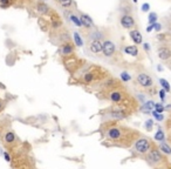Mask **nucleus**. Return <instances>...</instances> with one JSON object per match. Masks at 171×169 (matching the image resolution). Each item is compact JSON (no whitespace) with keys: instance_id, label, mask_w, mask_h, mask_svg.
Wrapping results in <instances>:
<instances>
[{"instance_id":"f257e3e1","label":"nucleus","mask_w":171,"mask_h":169,"mask_svg":"<svg viewBox=\"0 0 171 169\" xmlns=\"http://www.w3.org/2000/svg\"><path fill=\"white\" fill-rule=\"evenodd\" d=\"M101 134L104 145L108 147L131 148L135 141L141 136V133L135 128L125 126L118 121H106L101 125Z\"/></svg>"},{"instance_id":"473e14b6","label":"nucleus","mask_w":171,"mask_h":169,"mask_svg":"<svg viewBox=\"0 0 171 169\" xmlns=\"http://www.w3.org/2000/svg\"><path fill=\"white\" fill-rule=\"evenodd\" d=\"M13 0H0V7L1 8H8L12 5Z\"/></svg>"},{"instance_id":"dca6fc26","label":"nucleus","mask_w":171,"mask_h":169,"mask_svg":"<svg viewBox=\"0 0 171 169\" xmlns=\"http://www.w3.org/2000/svg\"><path fill=\"white\" fill-rule=\"evenodd\" d=\"M55 34H56V38L59 40L60 45L61 44H65V42H71V41H73V38L69 34L68 29L66 28V27H63V26L60 29H58V31H55Z\"/></svg>"},{"instance_id":"9b49d317","label":"nucleus","mask_w":171,"mask_h":169,"mask_svg":"<svg viewBox=\"0 0 171 169\" xmlns=\"http://www.w3.org/2000/svg\"><path fill=\"white\" fill-rule=\"evenodd\" d=\"M75 49H76V46L74 45L73 41L65 42V44H61L59 46V54L62 59L68 58V57H71V55L75 54Z\"/></svg>"},{"instance_id":"a18cd8bd","label":"nucleus","mask_w":171,"mask_h":169,"mask_svg":"<svg viewBox=\"0 0 171 169\" xmlns=\"http://www.w3.org/2000/svg\"><path fill=\"white\" fill-rule=\"evenodd\" d=\"M168 141H169V145L171 146V134H168Z\"/></svg>"},{"instance_id":"6e6552de","label":"nucleus","mask_w":171,"mask_h":169,"mask_svg":"<svg viewBox=\"0 0 171 169\" xmlns=\"http://www.w3.org/2000/svg\"><path fill=\"white\" fill-rule=\"evenodd\" d=\"M117 54V46L112 39H104L103 40V48H102V55L106 59L116 58Z\"/></svg>"},{"instance_id":"c03bdc74","label":"nucleus","mask_w":171,"mask_h":169,"mask_svg":"<svg viewBox=\"0 0 171 169\" xmlns=\"http://www.w3.org/2000/svg\"><path fill=\"white\" fill-rule=\"evenodd\" d=\"M164 108H165V111L166 112H171V104L170 105H168V106H164Z\"/></svg>"},{"instance_id":"1a4fd4ad","label":"nucleus","mask_w":171,"mask_h":169,"mask_svg":"<svg viewBox=\"0 0 171 169\" xmlns=\"http://www.w3.org/2000/svg\"><path fill=\"white\" fill-rule=\"evenodd\" d=\"M62 61H63V64H65L67 70H68L71 74H73V73L84 62V60L79 59L75 54L71 55V57H68V58H63L62 59Z\"/></svg>"},{"instance_id":"4468645a","label":"nucleus","mask_w":171,"mask_h":169,"mask_svg":"<svg viewBox=\"0 0 171 169\" xmlns=\"http://www.w3.org/2000/svg\"><path fill=\"white\" fill-rule=\"evenodd\" d=\"M77 15H79L81 23H82L83 28L90 31V29H93L96 27L94 21H93V19L90 18V15H88V14H86V13H83V12H81V11H77Z\"/></svg>"},{"instance_id":"79ce46f5","label":"nucleus","mask_w":171,"mask_h":169,"mask_svg":"<svg viewBox=\"0 0 171 169\" xmlns=\"http://www.w3.org/2000/svg\"><path fill=\"white\" fill-rule=\"evenodd\" d=\"M145 31H147L148 33H151V32L153 31V23H151V25H149V26L147 27V29H145Z\"/></svg>"},{"instance_id":"cd10ccee","label":"nucleus","mask_w":171,"mask_h":169,"mask_svg":"<svg viewBox=\"0 0 171 169\" xmlns=\"http://www.w3.org/2000/svg\"><path fill=\"white\" fill-rule=\"evenodd\" d=\"M156 21H158V15H157V13H156V12H150L149 15H148V23H149V25L155 23Z\"/></svg>"},{"instance_id":"9d476101","label":"nucleus","mask_w":171,"mask_h":169,"mask_svg":"<svg viewBox=\"0 0 171 169\" xmlns=\"http://www.w3.org/2000/svg\"><path fill=\"white\" fill-rule=\"evenodd\" d=\"M157 55L163 62H170L171 61V44H162L157 48Z\"/></svg>"},{"instance_id":"412c9836","label":"nucleus","mask_w":171,"mask_h":169,"mask_svg":"<svg viewBox=\"0 0 171 169\" xmlns=\"http://www.w3.org/2000/svg\"><path fill=\"white\" fill-rule=\"evenodd\" d=\"M120 13L121 14H131L132 15V12H134V6L132 4H130L128 0H122L121 4H120Z\"/></svg>"},{"instance_id":"2eb2a0df","label":"nucleus","mask_w":171,"mask_h":169,"mask_svg":"<svg viewBox=\"0 0 171 169\" xmlns=\"http://www.w3.org/2000/svg\"><path fill=\"white\" fill-rule=\"evenodd\" d=\"M2 142H4V145L7 147H12L14 146L17 142H18V137H17V134L11 130V129H8L6 130L4 135H2Z\"/></svg>"},{"instance_id":"f3484780","label":"nucleus","mask_w":171,"mask_h":169,"mask_svg":"<svg viewBox=\"0 0 171 169\" xmlns=\"http://www.w3.org/2000/svg\"><path fill=\"white\" fill-rule=\"evenodd\" d=\"M88 51L92 53L93 55H99L102 53V48H103V41L102 40H93L88 42Z\"/></svg>"},{"instance_id":"7ed1b4c3","label":"nucleus","mask_w":171,"mask_h":169,"mask_svg":"<svg viewBox=\"0 0 171 169\" xmlns=\"http://www.w3.org/2000/svg\"><path fill=\"white\" fill-rule=\"evenodd\" d=\"M71 75L76 79L79 83L87 86V87L94 88L97 91L102 85V82L104 81L107 78H109L110 74L103 67L97 66V65L88 64L84 61Z\"/></svg>"},{"instance_id":"f03ea898","label":"nucleus","mask_w":171,"mask_h":169,"mask_svg":"<svg viewBox=\"0 0 171 169\" xmlns=\"http://www.w3.org/2000/svg\"><path fill=\"white\" fill-rule=\"evenodd\" d=\"M97 96L101 100L112 102V105H127L140 109L137 100L127 91L123 82L109 76L97 89Z\"/></svg>"},{"instance_id":"2f4dec72","label":"nucleus","mask_w":171,"mask_h":169,"mask_svg":"<svg viewBox=\"0 0 171 169\" xmlns=\"http://www.w3.org/2000/svg\"><path fill=\"white\" fill-rule=\"evenodd\" d=\"M144 128L147 129L148 132H151L153 128V119H149L144 122Z\"/></svg>"},{"instance_id":"423d86ee","label":"nucleus","mask_w":171,"mask_h":169,"mask_svg":"<svg viewBox=\"0 0 171 169\" xmlns=\"http://www.w3.org/2000/svg\"><path fill=\"white\" fill-rule=\"evenodd\" d=\"M157 145H156V142L151 139H149L147 136H143L141 135L137 140L135 141V143L131 146V153H132V155L135 156V158H144V156L147 155L148 153L150 152L151 149L153 148H157Z\"/></svg>"},{"instance_id":"c756f323","label":"nucleus","mask_w":171,"mask_h":169,"mask_svg":"<svg viewBox=\"0 0 171 169\" xmlns=\"http://www.w3.org/2000/svg\"><path fill=\"white\" fill-rule=\"evenodd\" d=\"M159 83H161V86H162V88L164 89L166 93H169L171 91V88H170V83L166 81L165 79H159Z\"/></svg>"},{"instance_id":"b1692460","label":"nucleus","mask_w":171,"mask_h":169,"mask_svg":"<svg viewBox=\"0 0 171 169\" xmlns=\"http://www.w3.org/2000/svg\"><path fill=\"white\" fill-rule=\"evenodd\" d=\"M55 1H56L61 7L66 8V10H71L73 6H76L74 0H55Z\"/></svg>"},{"instance_id":"5701e85b","label":"nucleus","mask_w":171,"mask_h":169,"mask_svg":"<svg viewBox=\"0 0 171 169\" xmlns=\"http://www.w3.org/2000/svg\"><path fill=\"white\" fill-rule=\"evenodd\" d=\"M153 108H155V101H151V100H150V101H147L140 109H141L142 112H144V114H150Z\"/></svg>"},{"instance_id":"f8f14e48","label":"nucleus","mask_w":171,"mask_h":169,"mask_svg":"<svg viewBox=\"0 0 171 169\" xmlns=\"http://www.w3.org/2000/svg\"><path fill=\"white\" fill-rule=\"evenodd\" d=\"M84 38H86L87 42L93 41V40H102L103 41L104 39H107L106 31H102V29L95 27V28L88 31V32L84 34Z\"/></svg>"},{"instance_id":"c9c22d12","label":"nucleus","mask_w":171,"mask_h":169,"mask_svg":"<svg viewBox=\"0 0 171 169\" xmlns=\"http://www.w3.org/2000/svg\"><path fill=\"white\" fill-rule=\"evenodd\" d=\"M142 47H143V51L147 53V54H149L150 51H151V45H150L149 42H143V44H142Z\"/></svg>"},{"instance_id":"a878e982","label":"nucleus","mask_w":171,"mask_h":169,"mask_svg":"<svg viewBox=\"0 0 171 169\" xmlns=\"http://www.w3.org/2000/svg\"><path fill=\"white\" fill-rule=\"evenodd\" d=\"M153 140L158 141V142H164L165 134H164V130L162 129V127H158V130L156 132V134L153 136Z\"/></svg>"},{"instance_id":"37998d69","label":"nucleus","mask_w":171,"mask_h":169,"mask_svg":"<svg viewBox=\"0 0 171 169\" xmlns=\"http://www.w3.org/2000/svg\"><path fill=\"white\" fill-rule=\"evenodd\" d=\"M4 108H5V102L2 100H0V113L4 111Z\"/></svg>"},{"instance_id":"0eeeda50","label":"nucleus","mask_w":171,"mask_h":169,"mask_svg":"<svg viewBox=\"0 0 171 169\" xmlns=\"http://www.w3.org/2000/svg\"><path fill=\"white\" fill-rule=\"evenodd\" d=\"M143 160H144L150 167H153V168L157 167V166H161V164H163L169 161V160H168V156L159 150L158 147L151 149V150L144 156Z\"/></svg>"},{"instance_id":"39448f33","label":"nucleus","mask_w":171,"mask_h":169,"mask_svg":"<svg viewBox=\"0 0 171 169\" xmlns=\"http://www.w3.org/2000/svg\"><path fill=\"white\" fill-rule=\"evenodd\" d=\"M136 88L138 91H141L142 93H147L148 95H155L157 89H156V85L153 82V79L150 76L149 73L145 70H137L136 72L135 80H134Z\"/></svg>"},{"instance_id":"de8ad7c7","label":"nucleus","mask_w":171,"mask_h":169,"mask_svg":"<svg viewBox=\"0 0 171 169\" xmlns=\"http://www.w3.org/2000/svg\"><path fill=\"white\" fill-rule=\"evenodd\" d=\"M131 1H132L134 4H137V2H138V0H131Z\"/></svg>"},{"instance_id":"4c0bfd02","label":"nucleus","mask_w":171,"mask_h":169,"mask_svg":"<svg viewBox=\"0 0 171 169\" xmlns=\"http://www.w3.org/2000/svg\"><path fill=\"white\" fill-rule=\"evenodd\" d=\"M153 31H156V32H161L162 28H163V25L161 23H158V21H156V23H153Z\"/></svg>"},{"instance_id":"ddd939ff","label":"nucleus","mask_w":171,"mask_h":169,"mask_svg":"<svg viewBox=\"0 0 171 169\" xmlns=\"http://www.w3.org/2000/svg\"><path fill=\"white\" fill-rule=\"evenodd\" d=\"M120 25L124 29L136 28V20L131 14H121L120 15Z\"/></svg>"},{"instance_id":"72a5a7b5","label":"nucleus","mask_w":171,"mask_h":169,"mask_svg":"<svg viewBox=\"0 0 171 169\" xmlns=\"http://www.w3.org/2000/svg\"><path fill=\"white\" fill-rule=\"evenodd\" d=\"M153 169H171V162H170V161H168V162H165V163L161 164V166L155 167Z\"/></svg>"},{"instance_id":"aec40b11","label":"nucleus","mask_w":171,"mask_h":169,"mask_svg":"<svg viewBox=\"0 0 171 169\" xmlns=\"http://www.w3.org/2000/svg\"><path fill=\"white\" fill-rule=\"evenodd\" d=\"M123 53L129 55V57H132V58H140L141 57V52H140V48L137 45H128V46H124L123 48Z\"/></svg>"},{"instance_id":"6ab92c4d","label":"nucleus","mask_w":171,"mask_h":169,"mask_svg":"<svg viewBox=\"0 0 171 169\" xmlns=\"http://www.w3.org/2000/svg\"><path fill=\"white\" fill-rule=\"evenodd\" d=\"M35 11L39 13V14H41V15H48L51 11H52V8L49 7L46 1H43V0H38L35 4Z\"/></svg>"},{"instance_id":"393cba45","label":"nucleus","mask_w":171,"mask_h":169,"mask_svg":"<svg viewBox=\"0 0 171 169\" xmlns=\"http://www.w3.org/2000/svg\"><path fill=\"white\" fill-rule=\"evenodd\" d=\"M158 149L163 153V154H165L166 156L171 155V146L170 145H168L166 142H161L158 146Z\"/></svg>"},{"instance_id":"58836bf2","label":"nucleus","mask_w":171,"mask_h":169,"mask_svg":"<svg viewBox=\"0 0 171 169\" xmlns=\"http://www.w3.org/2000/svg\"><path fill=\"white\" fill-rule=\"evenodd\" d=\"M165 129L168 130V134H171V115L165 122Z\"/></svg>"},{"instance_id":"4be33fe9","label":"nucleus","mask_w":171,"mask_h":169,"mask_svg":"<svg viewBox=\"0 0 171 169\" xmlns=\"http://www.w3.org/2000/svg\"><path fill=\"white\" fill-rule=\"evenodd\" d=\"M129 35H130V39L134 42V45H137V46H138V45H142V44H143V36H142L141 32L137 28L130 29Z\"/></svg>"},{"instance_id":"e433bc0d","label":"nucleus","mask_w":171,"mask_h":169,"mask_svg":"<svg viewBox=\"0 0 171 169\" xmlns=\"http://www.w3.org/2000/svg\"><path fill=\"white\" fill-rule=\"evenodd\" d=\"M158 94H159V99H161V101L164 104L165 99H166V92L162 88V89H159L158 91Z\"/></svg>"},{"instance_id":"c85d7f7f","label":"nucleus","mask_w":171,"mask_h":169,"mask_svg":"<svg viewBox=\"0 0 171 169\" xmlns=\"http://www.w3.org/2000/svg\"><path fill=\"white\" fill-rule=\"evenodd\" d=\"M120 76H121V80H122V82H125V83H127V82H130L131 80H132V76L130 75L128 72H125V70L122 72Z\"/></svg>"},{"instance_id":"ea45409f","label":"nucleus","mask_w":171,"mask_h":169,"mask_svg":"<svg viewBox=\"0 0 171 169\" xmlns=\"http://www.w3.org/2000/svg\"><path fill=\"white\" fill-rule=\"evenodd\" d=\"M142 11L143 12H149L150 11V8H151V6H150V4L149 2H144L143 5H142Z\"/></svg>"},{"instance_id":"f704fd0d","label":"nucleus","mask_w":171,"mask_h":169,"mask_svg":"<svg viewBox=\"0 0 171 169\" xmlns=\"http://www.w3.org/2000/svg\"><path fill=\"white\" fill-rule=\"evenodd\" d=\"M153 109L157 111L158 113H163V112L165 111L164 105H163V104H156V102H155V108H153Z\"/></svg>"},{"instance_id":"a19ab883","label":"nucleus","mask_w":171,"mask_h":169,"mask_svg":"<svg viewBox=\"0 0 171 169\" xmlns=\"http://www.w3.org/2000/svg\"><path fill=\"white\" fill-rule=\"evenodd\" d=\"M2 155H4V158H5L6 162H11V161H12V158H11V155L8 154V152H4L2 153Z\"/></svg>"},{"instance_id":"a211bd4d","label":"nucleus","mask_w":171,"mask_h":169,"mask_svg":"<svg viewBox=\"0 0 171 169\" xmlns=\"http://www.w3.org/2000/svg\"><path fill=\"white\" fill-rule=\"evenodd\" d=\"M51 15V28L53 29L54 32L60 29L62 26H63V23H62V19L60 18V15L54 11H51L49 13Z\"/></svg>"},{"instance_id":"49530a36","label":"nucleus","mask_w":171,"mask_h":169,"mask_svg":"<svg viewBox=\"0 0 171 169\" xmlns=\"http://www.w3.org/2000/svg\"><path fill=\"white\" fill-rule=\"evenodd\" d=\"M157 70H158V72H162V70H163V68H162V66H161V65L157 66Z\"/></svg>"},{"instance_id":"7c9ffc66","label":"nucleus","mask_w":171,"mask_h":169,"mask_svg":"<svg viewBox=\"0 0 171 169\" xmlns=\"http://www.w3.org/2000/svg\"><path fill=\"white\" fill-rule=\"evenodd\" d=\"M151 114H153V117H155V119H156L157 121H159V122L164 120V115H163V113H158L157 111L153 109V111H151Z\"/></svg>"},{"instance_id":"bb28decb","label":"nucleus","mask_w":171,"mask_h":169,"mask_svg":"<svg viewBox=\"0 0 171 169\" xmlns=\"http://www.w3.org/2000/svg\"><path fill=\"white\" fill-rule=\"evenodd\" d=\"M73 42H74V45H75L76 47H82L83 46L82 38H81V35L79 34L77 32H74V34H73Z\"/></svg>"},{"instance_id":"20e7f679","label":"nucleus","mask_w":171,"mask_h":169,"mask_svg":"<svg viewBox=\"0 0 171 169\" xmlns=\"http://www.w3.org/2000/svg\"><path fill=\"white\" fill-rule=\"evenodd\" d=\"M138 111L135 107L127 105H112L107 107L104 111L101 112V121H121L128 119L134 113Z\"/></svg>"}]
</instances>
